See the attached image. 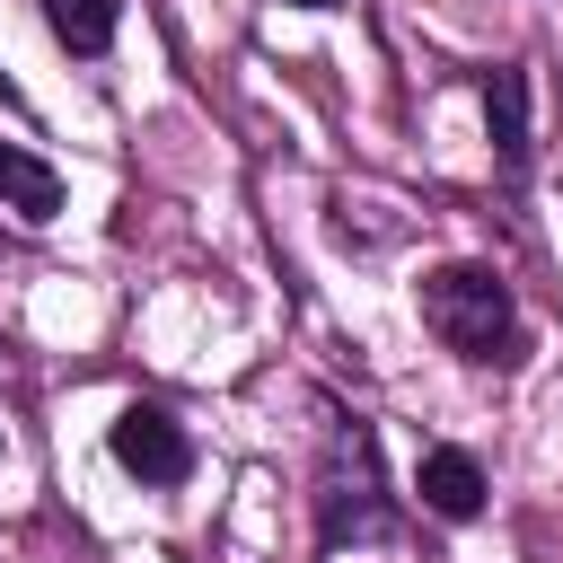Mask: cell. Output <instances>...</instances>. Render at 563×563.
Returning a JSON list of instances; mask_svg holds the SVG:
<instances>
[{
    "label": "cell",
    "instance_id": "cell-1",
    "mask_svg": "<svg viewBox=\"0 0 563 563\" xmlns=\"http://www.w3.org/2000/svg\"><path fill=\"white\" fill-rule=\"evenodd\" d=\"M422 317L449 352L466 361H510L519 352V317H510V282L493 264H440L422 282Z\"/></svg>",
    "mask_w": 563,
    "mask_h": 563
},
{
    "label": "cell",
    "instance_id": "cell-2",
    "mask_svg": "<svg viewBox=\"0 0 563 563\" xmlns=\"http://www.w3.org/2000/svg\"><path fill=\"white\" fill-rule=\"evenodd\" d=\"M317 537L325 545H369L387 537V484H378V449L361 422H334L325 466H317Z\"/></svg>",
    "mask_w": 563,
    "mask_h": 563
},
{
    "label": "cell",
    "instance_id": "cell-3",
    "mask_svg": "<svg viewBox=\"0 0 563 563\" xmlns=\"http://www.w3.org/2000/svg\"><path fill=\"white\" fill-rule=\"evenodd\" d=\"M114 466L141 475V484H185L194 475V440L167 405H123L114 413Z\"/></svg>",
    "mask_w": 563,
    "mask_h": 563
},
{
    "label": "cell",
    "instance_id": "cell-4",
    "mask_svg": "<svg viewBox=\"0 0 563 563\" xmlns=\"http://www.w3.org/2000/svg\"><path fill=\"white\" fill-rule=\"evenodd\" d=\"M413 493H422V510H440V519H475V510H484V466H475L466 449H422Z\"/></svg>",
    "mask_w": 563,
    "mask_h": 563
},
{
    "label": "cell",
    "instance_id": "cell-5",
    "mask_svg": "<svg viewBox=\"0 0 563 563\" xmlns=\"http://www.w3.org/2000/svg\"><path fill=\"white\" fill-rule=\"evenodd\" d=\"M484 132H493L501 176H528V79L519 70H493L484 79Z\"/></svg>",
    "mask_w": 563,
    "mask_h": 563
},
{
    "label": "cell",
    "instance_id": "cell-6",
    "mask_svg": "<svg viewBox=\"0 0 563 563\" xmlns=\"http://www.w3.org/2000/svg\"><path fill=\"white\" fill-rule=\"evenodd\" d=\"M0 211H18L26 229H44V220L62 211V176H53L35 150H18V141H0Z\"/></svg>",
    "mask_w": 563,
    "mask_h": 563
},
{
    "label": "cell",
    "instance_id": "cell-7",
    "mask_svg": "<svg viewBox=\"0 0 563 563\" xmlns=\"http://www.w3.org/2000/svg\"><path fill=\"white\" fill-rule=\"evenodd\" d=\"M44 18H53V35L70 53H106L114 44V0H44Z\"/></svg>",
    "mask_w": 563,
    "mask_h": 563
},
{
    "label": "cell",
    "instance_id": "cell-8",
    "mask_svg": "<svg viewBox=\"0 0 563 563\" xmlns=\"http://www.w3.org/2000/svg\"><path fill=\"white\" fill-rule=\"evenodd\" d=\"M282 9H334V0H282Z\"/></svg>",
    "mask_w": 563,
    "mask_h": 563
}]
</instances>
